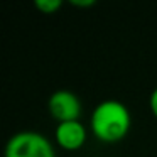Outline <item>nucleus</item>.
<instances>
[{
	"label": "nucleus",
	"instance_id": "obj_4",
	"mask_svg": "<svg viewBox=\"0 0 157 157\" xmlns=\"http://www.w3.org/2000/svg\"><path fill=\"white\" fill-rule=\"evenodd\" d=\"M88 140V128L79 120L58 123L54 128V142L68 152L79 150Z\"/></svg>",
	"mask_w": 157,
	"mask_h": 157
},
{
	"label": "nucleus",
	"instance_id": "obj_5",
	"mask_svg": "<svg viewBox=\"0 0 157 157\" xmlns=\"http://www.w3.org/2000/svg\"><path fill=\"white\" fill-rule=\"evenodd\" d=\"M36 9H37L41 14H56L59 9L63 7L61 0H36L34 2Z\"/></svg>",
	"mask_w": 157,
	"mask_h": 157
},
{
	"label": "nucleus",
	"instance_id": "obj_7",
	"mask_svg": "<svg viewBox=\"0 0 157 157\" xmlns=\"http://www.w3.org/2000/svg\"><path fill=\"white\" fill-rule=\"evenodd\" d=\"M71 5L75 7H93L95 5V0H71Z\"/></svg>",
	"mask_w": 157,
	"mask_h": 157
},
{
	"label": "nucleus",
	"instance_id": "obj_3",
	"mask_svg": "<svg viewBox=\"0 0 157 157\" xmlns=\"http://www.w3.org/2000/svg\"><path fill=\"white\" fill-rule=\"evenodd\" d=\"M48 110H49V115L56 122L63 123V122L79 120L83 112V105L76 93L69 91V90H58L49 96Z\"/></svg>",
	"mask_w": 157,
	"mask_h": 157
},
{
	"label": "nucleus",
	"instance_id": "obj_2",
	"mask_svg": "<svg viewBox=\"0 0 157 157\" xmlns=\"http://www.w3.org/2000/svg\"><path fill=\"white\" fill-rule=\"evenodd\" d=\"M4 157H56V149L44 133L22 130L7 140Z\"/></svg>",
	"mask_w": 157,
	"mask_h": 157
},
{
	"label": "nucleus",
	"instance_id": "obj_6",
	"mask_svg": "<svg viewBox=\"0 0 157 157\" xmlns=\"http://www.w3.org/2000/svg\"><path fill=\"white\" fill-rule=\"evenodd\" d=\"M149 108H150V112H152V115L157 118V86L149 95Z\"/></svg>",
	"mask_w": 157,
	"mask_h": 157
},
{
	"label": "nucleus",
	"instance_id": "obj_1",
	"mask_svg": "<svg viewBox=\"0 0 157 157\" xmlns=\"http://www.w3.org/2000/svg\"><path fill=\"white\" fill-rule=\"evenodd\" d=\"M132 127V115L120 100H103L90 115V132L103 144H115L127 137Z\"/></svg>",
	"mask_w": 157,
	"mask_h": 157
}]
</instances>
